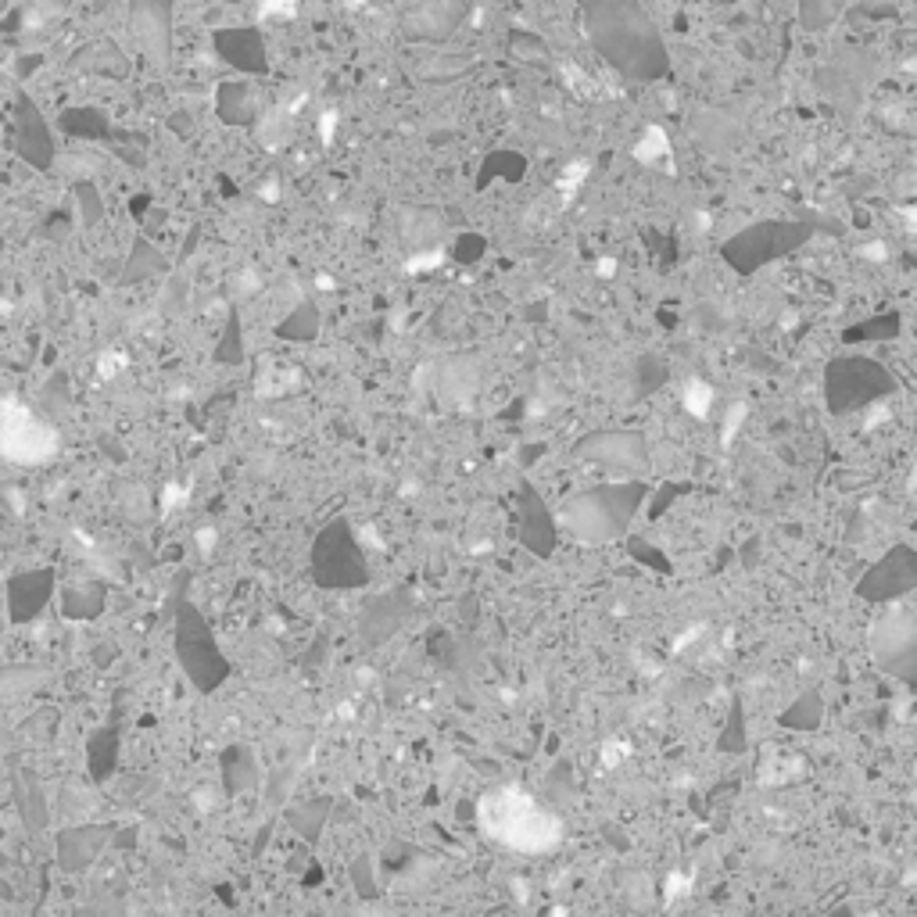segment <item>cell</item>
Here are the masks:
<instances>
[{"mask_svg": "<svg viewBox=\"0 0 917 917\" xmlns=\"http://www.w3.org/2000/svg\"><path fill=\"white\" fill-rule=\"evenodd\" d=\"M588 40L602 50V58L635 80H660L667 75V47L652 29L638 0H581Z\"/></svg>", "mask_w": 917, "mask_h": 917, "instance_id": "1", "label": "cell"}, {"mask_svg": "<svg viewBox=\"0 0 917 917\" xmlns=\"http://www.w3.org/2000/svg\"><path fill=\"white\" fill-rule=\"evenodd\" d=\"M476 813H481V832L487 838L517 853H545L563 835L556 813L538 807L531 796L517 793V788H498V793L484 796Z\"/></svg>", "mask_w": 917, "mask_h": 917, "instance_id": "2", "label": "cell"}, {"mask_svg": "<svg viewBox=\"0 0 917 917\" xmlns=\"http://www.w3.org/2000/svg\"><path fill=\"white\" fill-rule=\"evenodd\" d=\"M11 116H15V147L19 155L29 161L36 172H47L55 166V136H50V125L36 108V100L19 86L15 97H11Z\"/></svg>", "mask_w": 917, "mask_h": 917, "instance_id": "3", "label": "cell"}, {"mask_svg": "<svg viewBox=\"0 0 917 917\" xmlns=\"http://www.w3.org/2000/svg\"><path fill=\"white\" fill-rule=\"evenodd\" d=\"M130 29L158 69L172 58V0H130Z\"/></svg>", "mask_w": 917, "mask_h": 917, "instance_id": "4", "label": "cell"}, {"mask_svg": "<svg viewBox=\"0 0 917 917\" xmlns=\"http://www.w3.org/2000/svg\"><path fill=\"white\" fill-rule=\"evenodd\" d=\"M799 237H807V226H788V222H768V226H752L743 237H735L727 244V258L735 262L738 269H757L763 266L771 255H782V251L793 248Z\"/></svg>", "mask_w": 917, "mask_h": 917, "instance_id": "5", "label": "cell"}, {"mask_svg": "<svg viewBox=\"0 0 917 917\" xmlns=\"http://www.w3.org/2000/svg\"><path fill=\"white\" fill-rule=\"evenodd\" d=\"M58 451V434L44 426L40 420H33V412H15V406H8L4 417V456L11 462H44Z\"/></svg>", "mask_w": 917, "mask_h": 917, "instance_id": "6", "label": "cell"}, {"mask_svg": "<svg viewBox=\"0 0 917 917\" xmlns=\"http://www.w3.org/2000/svg\"><path fill=\"white\" fill-rule=\"evenodd\" d=\"M467 4L462 0H420L401 15V36L409 44H445L459 29Z\"/></svg>", "mask_w": 917, "mask_h": 917, "instance_id": "7", "label": "cell"}, {"mask_svg": "<svg viewBox=\"0 0 917 917\" xmlns=\"http://www.w3.org/2000/svg\"><path fill=\"white\" fill-rule=\"evenodd\" d=\"M212 47L241 75H269V50L255 25H226L212 33Z\"/></svg>", "mask_w": 917, "mask_h": 917, "instance_id": "8", "label": "cell"}, {"mask_svg": "<svg viewBox=\"0 0 917 917\" xmlns=\"http://www.w3.org/2000/svg\"><path fill=\"white\" fill-rule=\"evenodd\" d=\"M874 656L896 677L917 681V627L907 617H893L874 635Z\"/></svg>", "mask_w": 917, "mask_h": 917, "instance_id": "9", "label": "cell"}, {"mask_svg": "<svg viewBox=\"0 0 917 917\" xmlns=\"http://www.w3.org/2000/svg\"><path fill=\"white\" fill-rule=\"evenodd\" d=\"M258 111H262V100H258V91L251 83H244V80L219 83V91H216V116L226 125L248 130V125L258 122Z\"/></svg>", "mask_w": 917, "mask_h": 917, "instance_id": "10", "label": "cell"}, {"mask_svg": "<svg viewBox=\"0 0 917 917\" xmlns=\"http://www.w3.org/2000/svg\"><path fill=\"white\" fill-rule=\"evenodd\" d=\"M72 72L100 75V80H125L130 75V58L116 40H94L72 58Z\"/></svg>", "mask_w": 917, "mask_h": 917, "instance_id": "11", "label": "cell"}, {"mask_svg": "<svg viewBox=\"0 0 917 917\" xmlns=\"http://www.w3.org/2000/svg\"><path fill=\"white\" fill-rule=\"evenodd\" d=\"M885 584L882 595H900V592H910L917 584V556L910 548H896L893 556H885V563L868 577V588Z\"/></svg>", "mask_w": 917, "mask_h": 917, "instance_id": "12", "label": "cell"}, {"mask_svg": "<svg viewBox=\"0 0 917 917\" xmlns=\"http://www.w3.org/2000/svg\"><path fill=\"white\" fill-rule=\"evenodd\" d=\"M58 125L61 133L75 136V141H105V136H111V122L100 108H65Z\"/></svg>", "mask_w": 917, "mask_h": 917, "instance_id": "13", "label": "cell"}, {"mask_svg": "<svg viewBox=\"0 0 917 917\" xmlns=\"http://www.w3.org/2000/svg\"><path fill=\"white\" fill-rule=\"evenodd\" d=\"M166 269V258H161V251L150 244V241H136L133 244V255H130V269H125L122 283H133L136 276H150V273H161Z\"/></svg>", "mask_w": 917, "mask_h": 917, "instance_id": "14", "label": "cell"}, {"mask_svg": "<svg viewBox=\"0 0 917 917\" xmlns=\"http://www.w3.org/2000/svg\"><path fill=\"white\" fill-rule=\"evenodd\" d=\"M72 194H75V208H80V219L86 230L105 219V205H100V191L94 180H80L72 186Z\"/></svg>", "mask_w": 917, "mask_h": 917, "instance_id": "15", "label": "cell"}, {"mask_svg": "<svg viewBox=\"0 0 917 917\" xmlns=\"http://www.w3.org/2000/svg\"><path fill=\"white\" fill-rule=\"evenodd\" d=\"M319 330V312L316 305H301L291 319L280 326V337H294V341H309Z\"/></svg>", "mask_w": 917, "mask_h": 917, "instance_id": "16", "label": "cell"}, {"mask_svg": "<svg viewBox=\"0 0 917 917\" xmlns=\"http://www.w3.org/2000/svg\"><path fill=\"white\" fill-rule=\"evenodd\" d=\"M294 0H262V11H291Z\"/></svg>", "mask_w": 917, "mask_h": 917, "instance_id": "17", "label": "cell"}, {"mask_svg": "<svg viewBox=\"0 0 917 917\" xmlns=\"http://www.w3.org/2000/svg\"><path fill=\"white\" fill-rule=\"evenodd\" d=\"M197 545H205V548H212V545H216V534H212V531H205V534H197Z\"/></svg>", "mask_w": 917, "mask_h": 917, "instance_id": "18", "label": "cell"}]
</instances>
